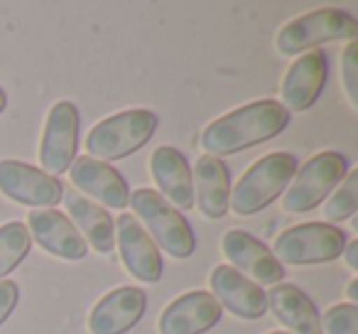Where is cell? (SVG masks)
<instances>
[{"label":"cell","mask_w":358,"mask_h":334,"mask_svg":"<svg viewBox=\"0 0 358 334\" xmlns=\"http://www.w3.org/2000/svg\"><path fill=\"white\" fill-rule=\"evenodd\" d=\"M224 246L226 258L231 260V268H236L238 273H248L250 278H255L263 285H278L285 278V268L278 258L273 256V251L258 241L255 236H250L248 231L231 229L221 241Z\"/></svg>","instance_id":"15"},{"label":"cell","mask_w":358,"mask_h":334,"mask_svg":"<svg viewBox=\"0 0 358 334\" xmlns=\"http://www.w3.org/2000/svg\"><path fill=\"white\" fill-rule=\"evenodd\" d=\"M32 249V236L22 221H8L0 226V280L17 268Z\"/></svg>","instance_id":"22"},{"label":"cell","mask_w":358,"mask_h":334,"mask_svg":"<svg viewBox=\"0 0 358 334\" xmlns=\"http://www.w3.org/2000/svg\"><path fill=\"white\" fill-rule=\"evenodd\" d=\"M268 298V309H273V314L297 334H324L322 332V319H319V309L314 307V302L292 283H278L275 288H270Z\"/></svg>","instance_id":"20"},{"label":"cell","mask_w":358,"mask_h":334,"mask_svg":"<svg viewBox=\"0 0 358 334\" xmlns=\"http://www.w3.org/2000/svg\"><path fill=\"white\" fill-rule=\"evenodd\" d=\"M130 207L135 209V219H140L148 226L155 244L164 251V253L174 256V258H189L196 249L194 231H192L189 221L182 216L157 190H135L130 195Z\"/></svg>","instance_id":"4"},{"label":"cell","mask_w":358,"mask_h":334,"mask_svg":"<svg viewBox=\"0 0 358 334\" xmlns=\"http://www.w3.org/2000/svg\"><path fill=\"white\" fill-rule=\"evenodd\" d=\"M113 224L115 231H118L120 260L125 263L128 273L133 278L143 280V283H157L164 270L162 253L148 236V231L143 229V224L128 211H123Z\"/></svg>","instance_id":"10"},{"label":"cell","mask_w":358,"mask_h":334,"mask_svg":"<svg viewBox=\"0 0 358 334\" xmlns=\"http://www.w3.org/2000/svg\"><path fill=\"white\" fill-rule=\"evenodd\" d=\"M17 298H20V290L13 280H0V324L10 317V312L15 309Z\"/></svg>","instance_id":"26"},{"label":"cell","mask_w":358,"mask_h":334,"mask_svg":"<svg viewBox=\"0 0 358 334\" xmlns=\"http://www.w3.org/2000/svg\"><path fill=\"white\" fill-rule=\"evenodd\" d=\"M79 148V111L71 101H57L45 120L40 143L42 172L50 177L69 170Z\"/></svg>","instance_id":"8"},{"label":"cell","mask_w":358,"mask_h":334,"mask_svg":"<svg viewBox=\"0 0 358 334\" xmlns=\"http://www.w3.org/2000/svg\"><path fill=\"white\" fill-rule=\"evenodd\" d=\"M297 172V158L292 153H270L255 160L241 175L238 185L231 190L229 209L238 216H253L273 204L289 187Z\"/></svg>","instance_id":"2"},{"label":"cell","mask_w":358,"mask_h":334,"mask_svg":"<svg viewBox=\"0 0 358 334\" xmlns=\"http://www.w3.org/2000/svg\"><path fill=\"white\" fill-rule=\"evenodd\" d=\"M148 295L143 288H115L94 305L89 314L91 334H125L143 319Z\"/></svg>","instance_id":"12"},{"label":"cell","mask_w":358,"mask_h":334,"mask_svg":"<svg viewBox=\"0 0 358 334\" xmlns=\"http://www.w3.org/2000/svg\"><path fill=\"white\" fill-rule=\"evenodd\" d=\"M69 180L76 187V192L81 190L84 195L103 202L110 209H125L130 202L128 182L115 167H110L108 162H101V160L76 158L69 167Z\"/></svg>","instance_id":"17"},{"label":"cell","mask_w":358,"mask_h":334,"mask_svg":"<svg viewBox=\"0 0 358 334\" xmlns=\"http://www.w3.org/2000/svg\"><path fill=\"white\" fill-rule=\"evenodd\" d=\"M6 106H8V96H6V91L0 89V113L6 111Z\"/></svg>","instance_id":"29"},{"label":"cell","mask_w":358,"mask_h":334,"mask_svg":"<svg viewBox=\"0 0 358 334\" xmlns=\"http://www.w3.org/2000/svg\"><path fill=\"white\" fill-rule=\"evenodd\" d=\"M157 130V116L148 109H128L96 123L86 135V150L94 160H123L138 153Z\"/></svg>","instance_id":"3"},{"label":"cell","mask_w":358,"mask_h":334,"mask_svg":"<svg viewBox=\"0 0 358 334\" xmlns=\"http://www.w3.org/2000/svg\"><path fill=\"white\" fill-rule=\"evenodd\" d=\"M209 285L214 290V298L221 307L234 312L241 319H258L268 312V298L263 288L253 280H248L243 273H238L231 265L214 268L209 278Z\"/></svg>","instance_id":"16"},{"label":"cell","mask_w":358,"mask_h":334,"mask_svg":"<svg viewBox=\"0 0 358 334\" xmlns=\"http://www.w3.org/2000/svg\"><path fill=\"white\" fill-rule=\"evenodd\" d=\"M358 35V20L346 11L338 8H322V11H312L307 15H299L289 20L282 30L278 32V47L280 55H299L312 47H319L324 42H336V40H356Z\"/></svg>","instance_id":"5"},{"label":"cell","mask_w":358,"mask_h":334,"mask_svg":"<svg viewBox=\"0 0 358 334\" xmlns=\"http://www.w3.org/2000/svg\"><path fill=\"white\" fill-rule=\"evenodd\" d=\"M270 334H287V332H270Z\"/></svg>","instance_id":"30"},{"label":"cell","mask_w":358,"mask_h":334,"mask_svg":"<svg viewBox=\"0 0 358 334\" xmlns=\"http://www.w3.org/2000/svg\"><path fill=\"white\" fill-rule=\"evenodd\" d=\"M150 170L159 187V195L172 202L174 209H192L194 204V182L192 170L182 150L172 145H162L150 158Z\"/></svg>","instance_id":"18"},{"label":"cell","mask_w":358,"mask_h":334,"mask_svg":"<svg viewBox=\"0 0 358 334\" xmlns=\"http://www.w3.org/2000/svg\"><path fill=\"white\" fill-rule=\"evenodd\" d=\"M322 332L327 334H358V307L353 302H338L324 312Z\"/></svg>","instance_id":"24"},{"label":"cell","mask_w":358,"mask_h":334,"mask_svg":"<svg viewBox=\"0 0 358 334\" xmlns=\"http://www.w3.org/2000/svg\"><path fill=\"white\" fill-rule=\"evenodd\" d=\"M0 192L25 207L52 209L62 202L64 185L35 165L20 160H0Z\"/></svg>","instance_id":"9"},{"label":"cell","mask_w":358,"mask_h":334,"mask_svg":"<svg viewBox=\"0 0 358 334\" xmlns=\"http://www.w3.org/2000/svg\"><path fill=\"white\" fill-rule=\"evenodd\" d=\"M348 298H351V302L356 305V300H358V280L356 278L348 283Z\"/></svg>","instance_id":"28"},{"label":"cell","mask_w":358,"mask_h":334,"mask_svg":"<svg viewBox=\"0 0 358 334\" xmlns=\"http://www.w3.org/2000/svg\"><path fill=\"white\" fill-rule=\"evenodd\" d=\"M27 231L47 251L64 260H84L89 244L76 231V226L57 209H32L27 214Z\"/></svg>","instance_id":"14"},{"label":"cell","mask_w":358,"mask_h":334,"mask_svg":"<svg viewBox=\"0 0 358 334\" xmlns=\"http://www.w3.org/2000/svg\"><path fill=\"white\" fill-rule=\"evenodd\" d=\"M196 180V202L199 209L209 219H224L231 200V177L224 160L201 155L194 170Z\"/></svg>","instance_id":"21"},{"label":"cell","mask_w":358,"mask_h":334,"mask_svg":"<svg viewBox=\"0 0 358 334\" xmlns=\"http://www.w3.org/2000/svg\"><path fill=\"white\" fill-rule=\"evenodd\" d=\"M343 256H346V263L351 270H358V241H346V249H343Z\"/></svg>","instance_id":"27"},{"label":"cell","mask_w":358,"mask_h":334,"mask_svg":"<svg viewBox=\"0 0 358 334\" xmlns=\"http://www.w3.org/2000/svg\"><path fill=\"white\" fill-rule=\"evenodd\" d=\"M327 76L329 62L324 52H307L299 60H294L282 79V89H280L282 109L287 113L289 111L302 113V111L312 109L319 96H322Z\"/></svg>","instance_id":"13"},{"label":"cell","mask_w":358,"mask_h":334,"mask_svg":"<svg viewBox=\"0 0 358 334\" xmlns=\"http://www.w3.org/2000/svg\"><path fill=\"white\" fill-rule=\"evenodd\" d=\"M343 86H346V96L351 101L353 109H358V42L353 40L351 45L343 50Z\"/></svg>","instance_id":"25"},{"label":"cell","mask_w":358,"mask_h":334,"mask_svg":"<svg viewBox=\"0 0 358 334\" xmlns=\"http://www.w3.org/2000/svg\"><path fill=\"white\" fill-rule=\"evenodd\" d=\"M289 123V113L280 101L263 99L229 111L221 118L211 120L201 133V148L211 158H224L241 150H248L265 140L280 135Z\"/></svg>","instance_id":"1"},{"label":"cell","mask_w":358,"mask_h":334,"mask_svg":"<svg viewBox=\"0 0 358 334\" xmlns=\"http://www.w3.org/2000/svg\"><path fill=\"white\" fill-rule=\"evenodd\" d=\"M66 209L71 214V224L76 226L84 241L99 253H110L113 251V241H115V224L113 216L103 209V207L94 204L91 200H86L81 192L76 190H66L64 195Z\"/></svg>","instance_id":"19"},{"label":"cell","mask_w":358,"mask_h":334,"mask_svg":"<svg viewBox=\"0 0 358 334\" xmlns=\"http://www.w3.org/2000/svg\"><path fill=\"white\" fill-rule=\"evenodd\" d=\"M348 162L336 150H324L319 155H312L307 162L294 172L292 185L285 190L282 207L294 214L312 211L338 187V182L346 177Z\"/></svg>","instance_id":"7"},{"label":"cell","mask_w":358,"mask_h":334,"mask_svg":"<svg viewBox=\"0 0 358 334\" xmlns=\"http://www.w3.org/2000/svg\"><path fill=\"white\" fill-rule=\"evenodd\" d=\"M224 307L204 290L179 295L159 314V334H204L221 322Z\"/></svg>","instance_id":"11"},{"label":"cell","mask_w":358,"mask_h":334,"mask_svg":"<svg viewBox=\"0 0 358 334\" xmlns=\"http://www.w3.org/2000/svg\"><path fill=\"white\" fill-rule=\"evenodd\" d=\"M356 209H358V172L351 170L346 172V177L338 182V187L329 197L327 207H324V219L331 221V226L341 224L346 219H353Z\"/></svg>","instance_id":"23"},{"label":"cell","mask_w":358,"mask_h":334,"mask_svg":"<svg viewBox=\"0 0 358 334\" xmlns=\"http://www.w3.org/2000/svg\"><path fill=\"white\" fill-rule=\"evenodd\" d=\"M346 249V231L324 221H307L285 229L275 239L273 256L287 265H314L336 260Z\"/></svg>","instance_id":"6"}]
</instances>
